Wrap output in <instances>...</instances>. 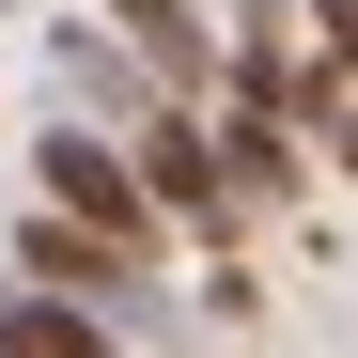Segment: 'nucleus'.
Listing matches in <instances>:
<instances>
[{
    "instance_id": "obj_5",
    "label": "nucleus",
    "mask_w": 358,
    "mask_h": 358,
    "mask_svg": "<svg viewBox=\"0 0 358 358\" xmlns=\"http://www.w3.org/2000/svg\"><path fill=\"white\" fill-rule=\"evenodd\" d=\"M218 171H234V203H296L312 187V141L280 109H218Z\"/></svg>"
},
{
    "instance_id": "obj_1",
    "label": "nucleus",
    "mask_w": 358,
    "mask_h": 358,
    "mask_svg": "<svg viewBox=\"0 0 358 358\" xmlns=\"http://www.w3.org/2000/svg\"><path fill=\"white\" fill-rule=\"evenodd\" d=\"M31 187L63 203L78 234H109L125 265H156V234H171L156 187H141V156H125V141H94V125H47V141H31Z\"/></svg>"
},
{
    "instance_id": "obj_6",
    "label": "nucleus",
    "mask_w": 358,
    "mask_h": 358,
    "mask_svg": "<svg viewBox=\"0 0 358 358\" xmlns=\"http://www.w3.org/2000/svg\"><path fill=\"white\" fill-rule=\"evenodd\" d=\"M0 358H109V312H78V296H0Z\"/></svg>"
},
{
    "instance_id": "obj_4",
    "label": "nucleus",
    "mask_w": 358,
    "mask_h": 358,
    "mask_svg": "<svg viewBox=\"0 0 358 358\" xmlns=\"http://www.w3.org/2000/svg\"><path fill=\"white\" fill-rule=\"evenodd\" d=\"M109 31L141 47V78H171V94H218V31H203V0H109Z\"/></svg>"
},
{
    "instance_id": "obj_2",
    "label": "nucleus",
    "mask_w": 358,
    "mask_h": 358,
    "mask_svg": "<svg viewBox=\"0 0 358 358\" xmlns=\"http://www.w3.org/2000/svg\"><path fill=\"white\" fill-rule=\"evenodd\" d=\"M125 156H141L156 218H187V234H218V250H234V218H250V203H234V171H218V125H203V109H141Z\"/></svg>"
},
{
    "instance_id": "obj_7",
    "label": "nucleus",
    "mask_w": 358,
    "mask_h": 358,
    "mask_svg": "<svg viewBox=\"0 0 358 358\" xmlns=\"http://www.w3.org/2000/svg\"><path fill=\"white\" fill-rule=\"evenodd\" d=\"M0 16H31V0H0Z\"/></svg>"
},
{
    "instance_id": "obj_3",
    "label": "nucleus",
    "mask_w": 358,
    "mask_h": 358,
    "mask_svg": "<svg viewBox=\"0 0 358 358\" xmlns=\"http://www.w3.org/2000/svg\"><path fill=\"white\" fill-rule=\"evenodd\" d=\"M16 280H31V296H78V312H109V296H125L141 265L109 250V234H78L63 203H31V218H16Z\"/></svg>"
}]
</instances>
